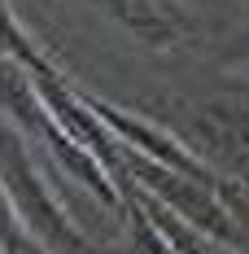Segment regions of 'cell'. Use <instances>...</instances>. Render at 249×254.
<instances>
[{"label": "cell", "mask_w": 249, "mask_h": 254, "mask_svg": "<svg viewBox=\"0 0 249 254\" xmlns=\"http://www.w3.org/2000/svg\"><path fill=\"white\" fill-rule=\"evenodd\" d=\"M0 184L9 193V202L18 210L22 228H31L52 254H97L66 219V210L57 206V197L44 193V184L31 176V162H26L22 140L9 131V123L0 119Z\"/></svg>", "instance_id": "obj_1"}, {"label": "cell", "mask_w": 249, "mask_h": 254, "mask_svg": "<svg viewBox=\"0 0 249 254\" xmlns=\"http://www.w3.org/2000/svg\"><path fill=\"white\" fill-rule=\"evenodd\" d=\"M131 176H140L149 189L162 193V202L171 206L175 215H184L193 228L210 232V237H219V241H232L236 237V219L227 215L223 202H214V197H205V189L210 184H201V180H188V176H171V167H162V162H153V158H131Z\"/></svg>", "instance_id": "obj_2"}, {"label": "cell", "mask_w": 249, "mask_h": 254, "mask_svg": "<svg viewBox=\"0 0 249 254\" xmlns=\"http://www.w3.org/2000/svg\"><path fill=\"white\" fill-rule=\"evenodd\" d=\"M127 31H136L149 49H171L188 35V18L175 0H100Z\"/></svg>", "instance_id": "obj_3"}, {"label": "cell", "mask_w": 249, "mask_h": 254, "mask_svg": "<svg viewBox=\"0 0 249 254\" xmlns=\"http://www.w3.org/2000/svg\"><path fill=\"white\" fill-rule=\"evenodd\" d=\"M241 53H245V57H249V31H245V35H241V40H236V49H232V57H241Z\"/></svg>", "instance_id": "obj_4"}]
</instances>
